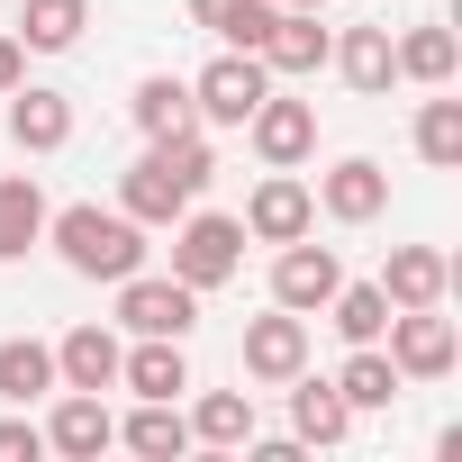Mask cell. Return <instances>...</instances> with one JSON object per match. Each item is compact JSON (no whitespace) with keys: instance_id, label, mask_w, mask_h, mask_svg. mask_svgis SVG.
I'll return each mask as SVG.
<instances>
[{"instance_id":"44dd1931","label":"cell","mask_w":462,"mask_h":462,"mask_svg":"<svg viewBox=\"0 0 462 462\" xmlns=\"http://www.w3.org/2000/svg\"><path fill=\"white\" fill-rule=\"evenodd\" d=\"M82 28H91V0H28V19H19L10 37H19L28 55H73Z\"/></svg>"},{"instance_id":"d4e9b609","label":"cell","mask_w":462,"mask_h":462,"mask_svg":"<svg viewBox=\"0 0 462 462\" xmlns=\"http://www.w3.org/2000/svg\"><path fill=\"white\" fill-rule=\"evenodd\" d=\"M118 444H127V453H145V462H172V453L190 444V417H181L172 399H145V408L118 426Z\"/></svg>"},{"instance_id":"8992f818","label":"cell","mask_w":462,"mask_h":462,"mask_svg":"<svg viewBox=\"0 0 462 462\" xmlns=\"http://www.w3.org/2000/svg\"><path fill=\"white\" fill-rule=\"evenodd\" d=\"M118 327H127V336H172V345H181V336L199 327V291L172 282V273H127V282H118Z\"/></svg>"},{"instance_id":"52a82bcc","label":"cell","mask_w":462,"mask_h":462,"mask_svg":"<svg viewBox=\"0 0 462 462\" xmlns=\"http://www.w3.org/2000/svg\"><path fill=\"white\" fill-rule=\"evenodd\" d=\"M236 226H245L254 245H291V236H309V226H318V190H309L300 172H282V163H273V172L254 181V199H245V217H236Z\"/></svg>"},{"instance_id":"9c48e42d","label":"cell","mask_w":462,"mask_h":462,"mask_svg":"<svg viewBox=\"0 0 462 462\" xmlns=\"http://www.w3.org/2000/svg\"><path fill=\"white\" fill-rule=\"evenodd\" d=\"M336 282H345V263H336V245H309V236H291L282 254H273V309H327L336 300Z\"/></svg>"},{"instance_id":"cb8c5ba5","label":"cell","mask_w":462,"mask_h":462,"mask_svg":"<svg viewBox=\"0 0 462 462\" xmlns=\"http://www.w3.org/2000/svg\"><path fill=\"white\" fill-rule=\"evenodd\" d=\"M336 390H345V408L363 417V408H390L399 399V363L381 354V345H354L345 354V372H336Z\"/></svg>"},{"instance_id":"d6986e66","label":"cell","mask_w":462,"mask_h":462,"mask_svg":"<svg viewBox=\"0 0 462 462\" xmlns=\"http://www.w3.org/2000/svg\"><path fill=\"white\" fill-rule=\"evenodd\" d=\"M28 245H46V190L28 172H0V263H19Z\"/></svg>"},{"instance_id":"5b68a950","label":"cell","mask_w":462,"mask_h":462,"mask_svg":"<svg viewBox=\"0 0 462 462\" xmlns=\"http://www.w3.org/2000/svg\"><path fill=\"white\" fill-rule=\"evenodd\" d=\"M263 91H273L263 55H245V46H226L217 64H199V82H190V109H199V127H245Z\"/></svg>"},{"instance_id":"5bb4252c","label":"cell","mask_w":462,"mask_h":462,"mask_svg":"<svg viewBox=\"0 0 462 462\" xmlns=\"http://www.w3.org/2000/svg\"><path fill=\"white\" fill-rule=\"evenodd\" d=\"M10 145H19V154H64V145H73V100L19 82V91H10Z\"/></svg>"},{"instance_id":"ba28073f","label":"cell","mask_w":462,"mask_h":462,"mask_svg":"<svg viewBox=\"0 0 462 462\" xmlns=\"http://www.w3.org/2000/svg\"><path fill=\"white\" fill-rule=\"evenodd\" d=\"M245 145H254L263 163L300 172V163L318 154V109H309V100H282V91H263V100H254V118H245Z\"/></svg>"},{"instance_id":"ffe728a7","label":"cell","mask_w":462,"mask_h":462,"mask_svg":"<svg viewBox=\"0 0 462 462\" xmlns=\"http://www.w3.org/2000/svg\"><path fill=\"white\" fill-rule=\"evenodd\" d=\"M118 381H127L136 399H181V390H190V363H181L172 336H145L136 354H118Z\"/></svg>"},{"instance_id":"277c9868","label":"cell","mask_w":462,"mask_h":462,"mask_svg":"<svg viewBox=\"0 0 462 462\" xmlns=\"http://www.w3.org/2000/svg\"><path fill=\"white\" fill-rule=\"evenodd\" d=\"M381 354L399 363V381H444V372L462 363V336H453V318H444V309H390Z\"/></svg>"},{"instance_id":"7c38bea8","label":"cell","mask_w":462,"mask_h":462,"mask_svg":"<svg viewBox=\"0 0 462 462\" xmlns=\"http://www.w3.org/2000/svg\"><path fill=\"white\" fill-rule=\"evenodd\" d=\"M291 372H309V318L300 309H273V318H254L245 327V381H291Z\"/></svg>"},{"instance_id":"30bf717a","label":"cell","mask_w":462,"mask_h":462,"mask_svg":"<svg viewBox=\"0 0 462 462\" xmlns=\"http://www.w3.org/2000/svg\"><path fill=\"white\" fill-rule=\"evenodd\" d=\"M109 444H118L109 399H100V390H64V399H55V417H46V453H64V462H100Z\"/></svg>"},{"instance_id":"3957f363","label":"cell","mask_w":462,"mask_h":462,"mask_svg":"<svg viewBox=\"0 0 462 462\" xmlns=\"http://www.w3.org/2000/svg\"><path fill=\"white\" fill-rule=\"evenodd\" d=\"M236 263H245V226L236 217H217V208H181L172 217V282H190L208 300L217 282H236Z\"/></svg>"},{"instance_id":"83f0119b","label":"cell","mask_w":462,"mask_h":462,"mask_svg":"<svg viewBox=\"0 0 462 462\" xmlns=\"http://www.w3.org/2000/svg\"><path fill=\"white\" fill-rule=\"evenodd\" d=\"M390 55H399V73L426 82V91L453 82V28H408V37H390Z\"/></svg>"},{"instance_id":"d6a6232c","label":"cell","mask_w":462,"mask_h":462,"mask_svg":"<svg viewBox=\"0 0 462 462\" xmlns=\"http://www.w3.org/2000/svg\"><path fill=\"white\" fill-rule=\"evenodd\" d=\"M273 10H327V0H273Z\"/></svg>"},{"instance_id":"2e32d148","label":"cell","mask_w":462,"mask_h":462,"mask_svg":"<svg viewBox=\"0 0 462 462\" xmlns=\"http://www.w3.org/2000/svg\"><path fill=\"white\" fill-rule=\"evenodd\" d=\"M282 390H291V435H300V444H345V435H354V408H345V390H336V381L291 372Z\"/></svg>"},{"instance_id":"1f68e13d","label":"cell","mask_w":462,"mask_h":462,"mask_svg":"<svg viewBox=\"0 0 462 462\" xmlns=\"http://www.w3.org/2000/svg\"><path fill=\"white\" fill-rule=\"evenodd\" d=\"M19 82H28V46H19V37H10V28H0V100H10V91H19Z\"/></svg>"},{"instance_id":"4fadbf2b","label":"cell","mask_w":462,"mask_h":462,"mask_svg":"<svg viewBox=\"0 0 462 462\" xmlns=\"http://www.w3.org/2000/svg\"><path fill=\"white\" fill-rule=\"evenodd\" d=\"M327 28H318V10H273L263 19V37H254V55H263V73L282 82V73H318L327 64Z\"/></svg>"},{"instance_id":"603a6c76","label":"cell","mask_w":462,"mask_h":462,"mask_svg":"<svg viewBox=\"0 0 462 462\" xmlns=\"http://www.w3.org/2000/svg\"><path fill=\"white\" fill-rule=\"evenodd\" d=\"M46 390H64V381H55V345L10 336V345H0V399H10V408H28V399H46Z\"/></svg>"},{"instance_id":"9a60e30c","label":"cell","mask_w":462,"mask_h":462,"mask_svg":"<svg viewBox=\"0 0 462 462\" xmlns=\"http://www.w3.org/2000/svg\"><path fill=\"white\" fill-rule=\"evenodd\" d=\"M444 291H453V263L435 245H390V263H381V300L390 309H444Z\"/></svg>"},{"instance_id":"6da1fadb","label":"cell","mask_w":462,"mask_h":462,"mask_svg":"<svg viewBox=\"0 0 462 462\" xmlns=\"http://www.w3.org/2000/svg\"><path fill=\"white\" fill-rule=\"evenodd\" d=\"M208 181H217V154H208L199 127H181V136H145V154H136L127 181H118V208H127L136 226H172Z\"/></svg>"},{"instance_id":"7402d4cb","label":"cell","mask_w":462,"mask_h":462,"mask_svg":"<svg viewBox=\"0 0 462 462\" xmlns=\"http://www.w3.org/2000/svg\"><path fill=\"white\" fill-rule=\"evenodd\" d=\"M127 118H136L145 136H181V127H199V109H190V82H172V73H145V82L127 91Z\"/></svg>"},{"instance_id":"e0dca14e","label":"cell","mask_w":462,"mask_h":462,"mask_svg":"<svg viewBox=\"0 0 462 462\" xmlns=\"http://www.w3.org/2000/svg\"><path fill=\"white\" fill-rule=\"evenodd\" d=\"M327 64L363 91V100H381L390 82H399V55H390V28H345L336 46H327Z\"/></svg>"},{"instance_id":"484cf974","label":"cell","mask_w":462,"mask_h":462,"mask_svg":"<svg viewBox=\"0 0 462 462\" xmlns=\"http://www.w3.org/2000/svg\"><path fill=\"white\" fill-rule=\"evenodd\" d=\"M327 318H336V336H345V345H381V327H390V300H381V282H336Z\"/></svg>"},{"instance_id":"ac0fdd59","label":"cell","mask_w":462,"mask_h":462,"mask_svg":"<svg viewBox=\"0 0 462 462\" xmlns=\"http://www.w3.org/2000/svg\"><path fill=\"white\" fill-rule=\"evenodd\" d=\"M55 381L64 390H118V336L109 327H73L55 345Z\"/></svg>"},{"instance_id":"4dcf8cb0","label":"cell","mask_w":462,"mask_h":462,"mask_svg":"<svg viewBox=\"0 0 462 462\" xmlns=\"http://www.w3.org/2000/svg\"><path fill=\"white\" fill-rule=\"evenodd\" d=\"M46 453V426H28V417H0V462H37Z\"/></svg>"},{"instance_id":"8fae6325","label":"cell","mask_w":462,"mask_h":462,"mask_svg":"<svg viewBox=\"0 0 462 462\" xmlns=\"http://www.w3.org/2000/svg\"><path fill=\"white\" fill-rule=\"evenodd\" d=\"M318 208H327L336 226H372V217L390 208V172H381L372 154H345L336 172H318Z\"/></svg>"},{"instance_id":"4316f807","label":"cell","mask_w":462,"mask_h":462,"mask_svg":"<svg viewBox=\"0 0 462 462\" xmlns=\"http://www.w3.org/2000/svg\"><path fill=\"white\" fill-rule=\"evenodd\" d=\"M190 435H199V444H254V399H245V390H199Z\"/></svg>"},{"instance_id":"7a4b0ae2","label":"cell","mask_w":462,"mask_h":462,"mask_svg":"<svg viewBox=\"0 0 462 462\" xmlns=\"http://www.w3.org/2000/svg\"><path fill=\"white\" fill-rule=\"evenodd\" d=\"M46 245H55L64 273H82V282H127V273H145V226H136L127 208H100V199L46 208Z\"/></svg>"},{"instance_id":"f546056e","label":"cell","mask_w":462,"mask_h":462,"mask_svg":"<svg viewBox=\"0 0 462 462\" xmlns=\"http://www.w3.org/2000/svg\"><path fill=\"white\" fill-rule=\"evenodd\" d=\"M417 154H426L435 172L462 163V100H426V109H417Z\"/></svg>"},{"instance_id":"f1b7e54d","label":"cell","mask_w":462,"mask_h":462,"mask_svg":"<svg viewBox=\"0 0 462 462\" xmlns=\"http://www.w3.org/2000/svg\"><path fill=\"white\" fill-rule=\"evenodd\" d=\"M263 19H273V0H190V28H208V37H226V46H245V55H254Z\"/></svg>"}]
</instances>
